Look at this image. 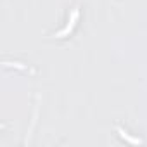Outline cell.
<instances>
[{"label": "cell", "mask_w": 147, "mask_h": 147, "mask_svg": "<svg viewBox=\"0 0 147 147\" xmlns=\"http://www.w3.org/2000/svg\"><path fill=\"white\" fill-rule=\"evenodd\" d=\"M78 18H80V7H75V9L71 11V14H69L67 24H66L61 31L54 33L52 36H54V38H66V36H69V33L75 30V26H76V23H78Z\"/></svg>", "instance_id": "6da1fadb"}, {"label": "cell", "mask_w": 147, "mask_h": 147, "mask_svg": "<svg viewBox=\"0 0 147 147\" xmlns=\"http://www.w3.org/2000/svg\"><path fill=\"white\" fill-rule=\"evenodd\" d=\"M116 131H118V135L123 138V140H126L128 144H133V145H138V144H142V138H137V137H131L126 130H123L121 126H116Z\"/></svg>", "instance_id": "7a4b0ae2"}, {"label": "cell", "mask_w": 147, "mask_h": 147, "mask_svg": "<svg viewBox=\"0 0 147 147\" xmlns=\"http://www.w3.org/2000/svg\"><path fill=\"white\" fill-rule=\"evenodd\" d=\"M7 67H16V69H21V71H30V73H35V69H30L28 66H24V64H21V62H4Z\"/></svg>", "instance_id": "3957f363"}]
</instances>
